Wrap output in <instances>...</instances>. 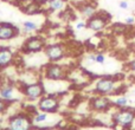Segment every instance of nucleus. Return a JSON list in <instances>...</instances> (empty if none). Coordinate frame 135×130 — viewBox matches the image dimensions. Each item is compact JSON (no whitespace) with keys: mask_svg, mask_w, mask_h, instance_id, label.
I'll return each instance as SVG.
<instances>
[{"mask_svg":"<svg viewBox=\"0 0 135 130\" xmlns=\"http://www.w3.org/2000/svg\"><path fill=\"white\" fill-rule=\"evenodd\" d=\"M19 27L11 23H0V40H12L19 36Z\"/></svg>","mask_w":135,"mask_h":130,"instance_id":"13","label":"nucleus"},{"mask_svg":"<svg viewBox=\"0 0 135 130\" xmlns=\"http://www.w3.org/2000/svg\"><path fill=\"white\" fill-rule=\"evenodd\" d=\"M17 92H21L20 88L16 86L14 84L6 82V83L0 85V98L7 102L8 104H13V103L18 102V96Z\"/></svg>","mask_w":135,"mask_h":130,"instance_id":"11","label":"nucleus"},{"mask_svg":"<svg viewBox=\"0 0 135 130\" xmlns=\"http://www.w3.org/2000/svg\"><path fill=\"white\" fill-rule=\"evenodd\" d=\"M124 24H126L127 26H133V25H135V17H133V16L127 17V18L124 19Z\"/></svg>","mask_w":135,"mask_h":130,"instance_id":"24","label":"nucleus"},{"mask_svg":"<svg viewBox=\"0 0 135 130\" xmlns=\"http://www.w3.org/2000/svg\"><path fill=\"white\" fill-rule=\"evenodd\" d=\"M57 114H49V112L40 111L38 109L32 110L31 111V118H32L33 127L40 130H45V129L58 126V121L54 118Z\"/></svg>","mask_w":135,"mask_h":130,"instance_id":"5","label":"nucleus"},{"mask_svg":"<svg viewBox=\"0 0 135 130\" xmlns=\"http://www.w3.org/2000/svg\"><path fill=\"white\" fill-rule=\"evenodd\" d=\"M119 8L120 9H123V11H127L129 8V2L126 1V0H121L119 2Z\"/></svg>","mask_w":135,"mask_h":130,"instance_id":"25","label":"nucleus"},{"mask_svg":"<svg viewBox=\"0 0 135 130\" xmlns=\"http://www.w3.org/2000/svg\"><path fill=\"white\" fill-rule=\"evenodd\" d=\"M113 105L115 108L119 109H123V108H128L129 107V99L127 96L123 95H117L116 97L113 99Z\"/></svg>","mask_w":135,"mask_h":130,"instance_id":"19","label":"nucleus"},{"mask_svg":"<svg viewBox=\"0 0 135 130\" xmlns=\"http://www.w3.org/2000/svg\"><path fill=\"white\" fill-rule=\"evenodd\" d=\"M19 88L24 99L27 101H38L46 93V89L42 79L28 84H19Z\"/></svg>","mask_w":135,"mask_h":130,"instance_id":"6","label":"nucleus"},{"mask_svg":"<svg viewBox=\"0 0 135 130\" xmlns=\"http://www.w3.org/2000/svg\"><path fill=\"white\" fill-rule=\"evenodd\" d=\"M38 30H39V25L33 20H26L21 25V31H23V33H26V34L27 33L37 32Z\"/></svg>","mask_w":135,"mask_h":130,"instance_id":"18","label":"nucleus"},{"mask_svg":"<svg viewBox=\"0 0 135 130\" xmlns=\"http://www.w3.org/2000/svg\"><path fill=\"white\" fill-rule=\"evenodd\" d=\"M107 62V56L102 52H95V64L103 65Z\"/></svg>","mask_w":135,"mask_h":130,"instance_id":"21","label":"nucleus"},{"mask_svg":"<svg viewBox=\"0 0 135 130\" xmlns=\"http://www.w3.org/2000/svg\"><path fill=\"white\" fill-rule=\"evenodd\" d=\"M16 61V52L8 46H0V63L2 67L12 65Z\"/></svg>","mask_w":135,"mask_h":130,"instance_id":"16","label":"nucleus"},{"mask_svg":"<svg viewBox=\"0 0 135 130\" xmlns=\"http://www.w3.org/2000/svg\"><path fill=\"white\" fill-rule=\"evenodd\" d=\"M127 28H128V26L126 25V24H115L114 26H113V30H114L115 33H117V34H123V33H126Z\"/></svg>","mask_w":135,"mask_h":130,"instance_id":"20","label":"nucleus"},{"mask_svg":"<svg viewBox=\"0 0 135 130\" xmlns=\"http://www.w3.org/2000/svg\"><path fill=\"white\" fill-rule=\"evenodd\" d=\"M43 77L50 82H57V81H68L69 79V69L64 65L59 63H46L43 66L42 70Z\"/></svg>","mask_w":135,"mask_h":130,"instance_id":"3","label":"nucleus"},{"mask_svg":"<svg viewBox=\"0 0 135 130\" xmlns=\"http://www.w3.org/2000/svg\"><path fill=\"white\" fill-rule=\"evenodd\" d=\"M45 130H66L65 128L61 126H56V127H52V128H49V129H45Z\"/></svg>","mask_w":135,"mask_h":130,"instance_id":"28","label":"nucleus"},{"mask_svg":"<svg viewBox=\"0 0 135 130\" xmlns=\"http://www.w3.org/2000/svg\"><path fill=\"white\" fill-rule=\"evenodd\" d=\"M75 28H76V30H78V31L85 30V28H86V20H79V21H77V23L75 24Z\"/></svg>","mask_w":135,"mask_h":130,"instance_id":"23","label":"nucleus"},{"mask_svg":"<svg viewBox=\"0 0 135 130\" xmlns=\"http://www.w3.org/2000/svg\"><path fill=\"white\" fill-rule=\"evenodd\" d=\"M32 1H36V0H16V4L17 6H19V5L27 4V2H32Z\"/></svg>","mask_w":135,"mask_h":130,"instance_id":"27","label":"nucleus"},{"mask_svg":"<svg viewBox=\"0 0 135 130\" xmlns=\"http://www.w3.org/2000/svg\"><path fill=\"white\" fill-rule=\"evenodd\" d=\"M33 123L31 118V112L19 111L11 115L6 122L4 130H32Z\"/></svg>","mask_w":135,"mask_h":130,"instance_id":"2","label":"nucleus"},{"mask_svg":"<svg viewBox=\"0 0 135 130\" xmlns=\"http://www.w3.org/2000/svg\"><path fill=\"white\" fill-rule=\"evenodd\" d=\"M109 24V17L103 13H96L86 20V28L94 32H102Z\"/></svg>","mask_w":135,"mask_h":130,"instance_id":"12","label":"nucleus"},{"mask_svg":"<svg viewBox=\"0 0 135 130\" xmlns=\"http://www.w3.org/2000/svg\"><path fill=\"white\" fill-rule=\"evenodd\" d=\"M112 121L114 126L123 129H131L132 124L135 121V110L129 108L119 109L112 115Z\"/></svg>","mask_w":135,"mask_h":130,"instance_id":"7","label":"nucleus"},{"mask_svg":"<svg viewBox=\"0 0 135 130\" xmlns=\"http://www.w3.org/2000/svg\"><path fill=\"white\" fill-rule=\"evenodd\" d=\"M37 108L38 110L49 114H57L61 109V99L58 95L55 93H45L40 99L37 101Z\"/></svg>","mask_w":135,"mask_h":130,"instance_id":"8","label":"nucleus"},{"mask_svg":"<svg viewBox=\"0 0 135 130\" xmlns=\"http://www.w3.org/2000/svg\"><path fill=\"white\" fill-rule=\"evenodd\" d=\"M9 105H11V104H8L7 102H5L4 99H1V98H0V116L7 111V109H8Z\"/></svg>","mask_w":135,"mask_h":130,"instance_id":"22","label":"nucleus"},{"mask_svg":"<svg viewBox=\"0 0 135 130\" xmlns=\"http://www.w3.org/2000/svg\"><path fill=\"white\" fill-rule=\"evenodd\" d=\"M120 89V81L113 76H101L95 79L93 85V92L95 95L113 96L116 95Z\"/></svg>","mask_w":135,"mask_h":130,"instance_id":"1","label":"nucleus"},{"mask_svg":"<svg viewBox=\"0 0 135 130\" xmlns=\"http://www.w3.org/2000/svg\"><path fill=\"white\" fill-rule=\"evenodd\" d=\"M46 46V40L43 36L35 34L27 37L23 42L20 47V51L24 54H39L44 51Z\"/></svg>","mask_w":135,"mask_h":130,"instance_id":"4","label":"nucleus"},{"mask_svg":"<svg viewBox=\"0 0 135 130\" xmlns=\"http://www.w3.org/2000/svg\"><path fill=\"white\" fill-rule=\"evenodd\" d=\"M19 8L24 14H27V16H37V14H42L45 12L42 0H36L32 2L19 5Z\"/></svg>","mask_w":135,"mask_h":130,"instance_id":"14","label":"nucleus"},{"mask_svg":"<svg viewBox=\"0 0 135 130\" xmlns=\"http://www.w3.org/2000/svg\"><path fill=\"white\" fill-rule=\"evenodd\" d=\"M134 81H135V78H134Z\"/></svg>","mask_w":135,"mask_h":130,"instance_id":"30","label":"nucleus"},{"mask_svg":"<svg viewBox=\"0 0 135 130\" xmlns=\"http://www.w3.org/2000/svg\"><path fill=\"white\" fill-rule=\"evenodd\" d=\"M127 69L131 72H134L135 73V58H133L132 61H129L128 63H127Z\"/></svg>","mask_w":135,"mask_h":130,"instance_id":"26","label":"nucleus"},{"mask_svg":"<svg viewBox=\"0 0 135 130\" xmlns=\"http://www.w3.org/2000/svg\"><path fill=\"white\" fill-rule=\"evenodd\" d=\"M43 53L49 62L59 63L66 57L68 49L63 43H51V44H46Z\"/></svg>","mask_w":135,"mask_h":130,"instance_id":"9","label":"nucleus"},{"mask_svg":"<svg viewBox=\"0 0 135 130\" xmlns=\"http://www.w3.org/2000/svg\"><path fill=\"white\" fill-rule=\"evenodd\" d=\"M45 12L49 13H56L59 12L62 13L68 8V0H43Z\"/></svg>","mask_w":135,"mask_h":130,"instance_id":"15","label":"nucleus"},{"mask_svg":"<svg viewBox=\"0 0 135 130\" xmlns=\"http://www.w3.org/2000/svg\"><path fill=\"white\" fill-rule=\"evenodd\" d=\"M77 9H78L79 14L84 18V20H88L89 18H91L93 16H95L97 13L96 5L90 1H83L81 4H78L77 5Z\"/></svg>","mask_w":135,"mask_h":130,"instance_id":"17","label":"nucleus"},{"mask_svg":"<svg viewBox=\"0 0 135 130\" xmlns=\"http://www.w3.org/2000/svg\"><path fill=\"white\" fill-rule=\"evenodd\" d=\"M113 105V99L109 96H102V95H94L89 99V108L93 111L98 112V114H105L108 112Z\"/></svg>","mask_w":135,"mask_h":130,"instance_id":"10","label":"nucleus"},{"mask_svg":"<svg viewBox=\"0 0 135 130\" xmlns=\"http://www.w3.org/2000/svg\"><path fill=\"white\" fill-rule=\"evenodd\" d=\"M1 70H4V67H2V65H1V63H0V71H1Z\"/></svg>","mask_w":135,"mask_h":130,"instance_id":"29","label":"nucleus"}]
</instances>
